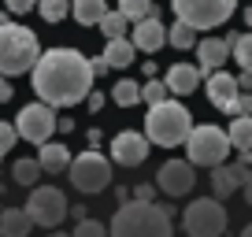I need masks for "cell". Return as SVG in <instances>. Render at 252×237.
<instances>
[{
  "instance_id": "cell-1",
  "label": "cell",
  "mask_w": 252,
  "mask_h": 237,
  "mask_svg": "<svg viewBox=\"0 0 252 237\" xmlns=\"http://www.w3.org/2000/svg\"><path fill=\"white\" fill-rule=\"evenodd\" d=\"M30 78H33V93L48 108H74L93 89L89 59L78 48H48L45 56L33 59Z\"/></svg>"
},
{
  "instance_id": "cell-2",
  "label": "cell",
  "mask_w": 252,
  "mask_h": 237,
  "mask_svg": "<svg viewBox=\"0 0 252 237\" xmlns=\"http://www.w3.org/2000/svg\"><path fill=\"white\" fill-rule=\"evenodd\" d=\"M108 237H174V226L167 207H156L152 200H134L115 211Z\"/></svg>"
},
{
  "instance_id": "cell-3",
  "label": "cell",
  "mask_w": 252,
  "mask_h": 237,
  "mask_svg": "<svg viewBox=\"0 0 252 237\" xmlns=\"http://www.w3.org/2000/svg\"><path fill=\"white\" fill-rule=\"evenodd\" d=\"M189 126H193V118H189L186 104H178V100L149 104V115H145V137H149V145L174 148V145L186 141Z\"/></svg>"
},
{
  "instance_id": "cell-4",
  "label": "cell",
  "mask_w": 252,
  "mask_h": 237,
  "mask_svg": "<svg viewBox=\"0 0 252 237\" xmlns=\"http://www.w3.org/2000/svg\"><path fill=\"white\" fill-rule=\"evenodd\" d=\"M37 56H41V45H37V33L33 30L15 26V23L0 26V74H4V78L26 74Z\"/></svg>"
},
{
  "instance_id": "cell-5",
  "label": "cell",
  "mask_w": 252,
  "mask_h": 237,
  "mask_svg": "<svg viewBox=\"0 0 252 237\" xmlns=\"http://www.w3.org/2000/svg\"><path fill=\"white\" fill-rule=\"evenodd\" d=\"M182 145H186L193 167H215V163H226V156H230L226 130H219V126H189Z\"/></svg>"
},
{
  "instance_id": "cell-6",
  "label": "cell",
  "mask_w": 252,
  "mask_h": 237,
  "mask_svg": "<svg viewBox=\"0 0 252 237\" xmlns=\"http://www.w3.org/2000/svg\"><path fill=\"white\" fill-rule=\"evenodd\" d=\"M182 226L189 237H222L226 230V207L219 204V197H204L182 211Z\"/></svg>"
},
{
  "instance_id": "cell-7",
  "label": "cell",
  "mask_w": 252,
  "mask_h": 237,
  "mask_svg": "<svg viewBox=\"0 0 252 237\" xmlns=\"http://www.w3.org/2000/svg\"><path fill=\"white\" fill-rule=\"evenodd\" d=\"M182 23H189L193 30H212L222 26L237 11V0H171Z\"/></svg>"
},
{
  "instance_id": "cell-8",
  "label": "cell",
  "mask_w": 252,
  "mask_h": 237,
  "mask_svg": "<svg viewBox=\"0 0 252 237\" xmlns=\"http://www.w3.org/2000/svg\"><path fill=\"white\" fill-rule=\"evenodd\" d=\"M67 174H71V185L82 193H104L111 182V163L100 156V152H82L67 163Z\"/></svg>"
},
{
  "instance_id": "cell-9",
  "label": "cell",
  "mask_w": 252,
  "mask_h": 237,
  "mask_svg": "<svg viewBox=\"0 0 252 237\" xmlns=\"http://www.w3.org/2000/svg\"><path fill=\"white\" fill-rule=\"evenodd\" d=\"M23 211L30 215L33 226H48V230H56L63 219H67V215H71V207H67V197H63L56 185H41V189H33V193H30V200H26Z\"/></svg>"
},
{
  "instance_id": "cell-10",
  "label": "cell",
  "mask_w": 252,
  "mask_h": 237,
  "mask_svg": "<svg viewBox=\"0 0 252 237\" xmlns=\"http://www.w3.org/2000/svg\"><path fill=\"white\" fill-rule=\"evenodd\" d=\"M52 134H56V108H48V104L37 100V104H26V108L19 111L15 137H23V141H30V145H41Z\"/></svg>"
},
{
  "instance_id": "cell-11",
  "label": "cell",
  "mask_w": 252,
  "mask_h": 237,
  "mask_svg": "<svg viewBox=\"0 0 252 237\" xmlns=\"http://www.w3.org/2000/svg\"><path fill=\"white\" fill-rule=\"evenodd\" d=\"M212 189H215V197H219V200L234 197L237 189H245V197L252 200V171H249V163H241V167L215 163L212 167Z\"/></svg>"
},
{
  "instance_id": "cell-12",
  "label": "cell",
  "mask_w": 252,
  "mask_h": 237,
  "mask_svg": "<svg viewBox=\"0 0 252 237\" xmlns=\"http://www.w3.org/2000/svg\"><path fill=\"white\" fill-rule=\"evenodd\" d=\"M156 185L167 193V197H186V193L197 185L193 163H189V159H167V163L156 171Z\"/></svg>"
},
{
  "instance_id": "cell-13",
  "label": "cell",
  "mask_w": 252,
  "mask_h": 237,
  "mask_svg": "<svg viewBox=\"0 0 252 237\" xmlns=\"http://www.w3.org/2000/svg\"><path fill=\"white\" fill-rule=\"evenodd\" d=\"M111 159L123 163V167H141L145 159H149V137L134 134V130L115 134V141H111Z\"/></svg>"
},
{
  "instance_id": "cell-14",
  "label": "cell",
  "mask_w": 252,
  "mask_h": 237,
  "mask_svg": "<svg viewBox=\"0 0 252 237\" xmlns=\"http://www.w3.org/2000/svg\"><path fill=\"white\" fill-rule=\"evenodd\" d=\"M204 89H208V100L215 104V108H222V111H230L234 115V100H237V82H234V74H226L219 67V71H208V82H204Z\"/></svg>"
},
{
  "instance_id": "cell-15",
  "label": "cell",
  "mask_w": 252,
  "mask_h": 237,
  "mask_svg": "<svg viewBox=\"0 0 252 237\" xmlns=\"http://www.w3.org/2000/svg\"><path fill=\"white\" fill-rule=\"evenodd\" d=\"M163 41H167V26L156 19V11L134 23V48L137 52H156V48H163Z\"/></svg>"
},
{
  "instance_id": "cell-16",
  "label": "cell",
  "mask_w": 252,
  "mask_h": 237,
  "mask_svg": "<svg viewBox=\"0 0 252 237\" xmlns=\"http://www.w3.org/2000/svg\"><path fill=\"white\" fill-rule=\"evenodd\" d=\"M226 59H230V41L226 37H204V41H197V67H200V74L219 71Z\"/></svg>"
},
{
  "instance_id": "cell-17",
  "label": "cell",
  "mask_w": 252,
  "mask_h": 237,
  "mask_svg": "<svg viewBox=\"0 0 252 237\" xmlns=\"http://www.w3.org/2000/svg\"><path fill=\"white\" fill-rule=\"evenodd\" d=\"M200 82H204L200 67H193V63H174L171 71H167V93H174V96H193V89H200Z\"/></svg>"
},
{
  "instance_id": "cell-18",
  "label": "cell",
  "mask_w": 252,
  "mask_h": 237,
  "mask_svg": "<svg viewBox=\"0 0 252 237\" xmlns=\"http://www.w3.org/2000/svg\"><path fill=\"white\" fill-rule=\"evenodd\" d=\"M37 163H41V171H48V174H60V171H67V163H71V148L48 137V141H41Z\"/></svg>"
},
{
  "instance_id": "cell-19",
  "label": "cell",
  "mask_w": 252,
  "mask_h": 237,
  "mask_svg": "<svg viewBox=\"0 0 252 237\" xmlns=\"http://www.w3.org/2000/svg\"><path fill=\"white\" fill-rule=\"evenodd\" d=\"M30 230L33 222L23 207H0V237H26Z\"/></svg>"
},
{
  "instance_id": "cell-20",
  "label": "cell",
  "mask_w": 252,
  "mask_h": 237,
  "mask_svg": "<svg viewBox=\"0 0 252 237\" xmlns=\"http://www.w3.org/2000/svg\"><path fill=\"white\" fill-rule=\"evenodd\" d=\"M134 41L126 37H108V48H104V63L108 67H130L134 63Z\"/></svg>"
},
{
  "instance_id": "cell-21",
  "label": "cell",
  "mask_w": 252,
  "mask_h": 237,
  "mask_svg": "<svg viewBox=\"0 0 252 237\" xmlns=\"http://www.w3.org/2000/svg\"><path fill=\"white\" fill-rule=\"evenodd\" d=\"M226 141H230V148H237V152L252 148V118L249 115H234V122H230V130H226Z\"/></svg>"
},
{
  "instance_id": "cell-22",
  "label": "cell",
  "mask_w": 252,
  "mask_h": 237,
  "mask_svg": "<svg viewBox=\"0 0 252 237\" xmlns=\"http://www.w3.org/2000/svg\"><path fill=\"white\" fill-rule=\"evenodd\" d=\"M67 8L74 11V19H78L82 26H96L100 15L108 11V4H104V0H67Z\"/></svg>"
},
{
  "instance_id": "cell-23",
  "label": "cell",
  "mask_w": 252,
  "mask_h": 237,
  "mask_svg": "<svg viewBox=\"0 0 252 237\" xmlns=\"http://www.w3.org/2000/svg\"><path fill=\"white\" fill-rule=\"evenodd\" d=\"M230 59H237L241 71H252V37L249 33H234L230 37Z\"/></svg>"
},
{
  "instance_id": "cell-24",
  "label": "cell",
  "mask_w": 252,
  "mask_h": 237,
  "mask_svg": "<svg viewBox=\"0 0 252 237\" xmlns=\"http://www.w3.org/2000/svg\"><path fill=\"white\" fill-rule=\"evenodd\" d=\"M167 41H171L174 48H178V52H186V48H193L197 45V30H193V26L189 23H174V26H167Z\"/></svg>"
},
{
  "instance_id": "cell-25",
  "label": "cell",
  "mask_w": 252,
  "mask_h": 237,
  "mask_svg": "<svg viewBox=\"0 0 252 237\" xmlns=\"http://www.w3.org/2000/svg\"><path fill=\"white\" fill-rule=\"evenodd\" d=\"M11 178H15V185H33L41 178V163L37 159H15L11 163Z\"/></svg>"
},
{
  "instance_id": "cell-26",
  "label": "cell",
  "mask_w": 252,
  "mask_h": 237,
  "mask_svg": "<svg viewBox=\"0 0 252 237\" xmlns=\"http://www.w3.org/2000/svg\"><path fill=\"white\" fill-rule=\"evenodd\" d=\"M96 26L104 30V37H123V33L130 30V19H126L123 11H104Z\"/></svg>"
},
{
  "instance_id": "cell-27",
  "label": "cell",
  "mask_w": 252,
  "mask_h": 237,
  "mask_svg": "<svg viewBox=\"0 0 252 237\" xmlns=\"http://www.w3.org/2000/svg\"><path fill=\"white\" fill-rule=\"evenodd\" d=\"M33 8L41 11V19H45V23H63V19L71 15V8H67V0H37Z\"/></svg>"
},
{
  "instance_id": "cell-28",
  "label": "cell",
  "mask_w": 252,
  "mask_h": 237,
  "mask_svg": "<svg viewBox=\"0 0 252 237\" xmlns=\"http://www.w3.org/2000/svg\"><path fill=\"white\" fill-rule=\"evenodd\" d=\"M111 100H115L119 108H134V104L141 100V86H137V82H119L115 93H111Z\"/></svg>"
},
{
  "instance_id": "cell-29",
  "label": "cell",
  "mask_w": 252,
  "mask_h": 237,
  "mask_svg": "<svg viewBox=\"0 0 252 237\" xmlns=\"http://www.w3.org/2000/svg\"><path fill=\"white\" fill-rule=\"evenodd\" d=\"M119 11H123L130 23H137V19H145V15L156 11V4H152V0H119Z\"/></svg>"
},
{
  "instance_id": "cell-30",
  "label": "cell",
  "mask_w": 252,
  "mask_h": 237,
  "mask_svg": "<svg viewBox=\"0 0 252 237\" xmlns=\"http://www.w3.org/2000/svg\"><path fill=\"white\" fill-rule=\"evenodd\" d=\"M141 100H149V104H159V100H167V82H159V78L145 82V86H141Z\"/></svg>"
},
{
  "instance_id": "cell-31",
  "label": "cell",
  "mask_w": 252,
  "mask_h": 237,
  "mask_svg": "<svg viewBox=\"0 0 252 237\" xmlns=\"http://www.w3.org/2000/svg\"><path fill=\"white\" fill-rule=\"evenodd\" d=\"M71 237H108V230H104V222H96V219H78V226H74Z\"/></svg>"
},
{
  "instance_id": "cell-32",
  "label": "cell",
  "mask_w": 252,
  "mask_h": 237,
  "mask_svg": "<svg viewBox=\"0 0 252 237\" xmlns=\"http://www.w3.org/2000/svg\"><path fill=\"white\" fill-rule=\"evenodd\" d=\"M11 148H15V126L0 118V156H8Z\"/></svg>"
},
{
  "instance_id": "cell-33",
  "label": "cell",
  "mask_w": 252,
  "mask_h": 237,
  "mask_svg": "<svg viewBox=\"0 0 252 237\" xmlns=\"http://www.w3.org/2000/svg\"><path fill=\"white\" fill-rule=\"evenodd\" d=\"M4 4H8V11H15V15H26V11H33L37 0H4Z\"/></svg>"
},
{
  "instance_id": "cell-34",
  "label": "cell",
  "mask_w": 252,
  "mask_h": 237,
  "mask_svg": "<svg viewBox=\"0 0 252 237\" xmlns=\"http://www.w3.org/2000/svg\"><path fill=\"white\" fill-rule=\"evenodd\" d=\"M86 100H89V108H93V111H100V108H104V96H100V93H93V89L86 93Z\"/></svg>"
},
{
  "instance_id": "cell-35",
  "label": "cell",
  "mask_w": 252,
  "mask_h": 237,
  "mask_svg": "<svg viewBox=\"0 0 252 237\" xmlns=\"http://www.w3.org/2000/svg\"><path fill=\"white\" fill-rule=\"evenodd\" d=\"M8 100H11V82L0 78V104H8Z\"/></svg>"
},
{
  "instance_id": "cell-36",
  "label": "cell",
  "mask_w": 252,
  "mask_h": 237,
  "mask_svg": "<svg viewBox=\"0 0 252 237\" xmlns=\"http://www.w3.org/2000/svg\"><path fill=\"white\" fill-rule=\"evenodd\" d=\"M137 200H152V185H141V189H137Z\"/></svg>"
},
{
  "instance_id": "cell-37",
  "label": "cell",
  "mask_w": 252,
  "mask_h": 237,
  "mask_svg": "<svg viewBox=\"0 0 252 237\" xmlns=\"http://www.w3.org/2000/svg\"><path fill=\"white\" fill-rule=\"evenodd\" d=\"M52 237H71V234H52Z\"/></svg>"
},
{
  "instance_id": "cell-38",
  "label": "cell",
  "mask_w": 252,
  "mask_h": 237,
  "mask_svg": "<svg viewBox=\"0 0 252 237\" xmlns=\"http://www.w3.org/2000/svg\"><path fill=\"white\" fill-rule=\"evenodd\" d=\"M26 237H30V234H26Z\"/></svg>"
}]
</instances>
